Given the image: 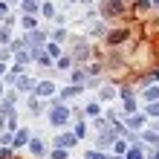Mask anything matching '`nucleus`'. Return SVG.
<instances>
[{
    "label": "nucleus",
    "instance_id": "f8f14e48",
    "mask_svg": "<svg viewBox=\"0 0 159 159\" xmlns=\"http://www.w3.org/2000/svg\"><path fill=\"white\" fill-rule=\"evenodd\" d=\"M81 81H84V72L75 70V72H72V84H81Z\"/></svg>",
    "mask_w": 159,
    "mask_h": 159
},
{
    "label": "nucleus",
    "instance_id": "393cba45",
    "mask_svg": "<svg viewBox=\"0 0 159 159\" xmlns=\"http://www.w3.org/2000/svg\"><path fill=\"white\" fill-rule=\"evenodd\" d=\"M151 3H159V0H151Z\"/></svg>",
    "mask_w": 159,
    "mask_h": 159
},
{
    "label": "nucleus",
    "instance_id": "ddd939ff",
    "mask_svg": "<svg viewBox=\"0 0 159 159\" xmlns=\"http://www.w3.org/2000/svg\"><path fill=\"white\" fill-rule=\"evenodd\" d=\"M87 113H90V116H98V104H96V101H93V104H87Z\"/></svg>",
    "mask_w": 159,
    "mask_h": 159
},
{
    "label": "nucleus",
    "instance_id": "a878e982",
    "mask_svg": "<svg viewBox=\"0 0 159 159\" xmlns=\"http://www.w3.org/2000/svg\"><path fill=\"white\" fill-rule=\"evenodd\" d=\"M110 159H119V156H110Z\"/></svg>",
    "mask_w": 159,
    "mask_h": 159
},
{
    "label": "nucleus",
    "instance_id": "aec40b11",
    "mask_svg": "<svg viewBox=\"0 0 159 159\" xmlns=\"http://www.w3.org/2000/svg\"><path fill=\"white\" fill-rule=\"evenodd\" d=\"M87 159H107V156H101L98 151H90V153H87Z\"/></svg>",
    "mask_w": 159,
    "mask_h": 159
},
{
    "label": "nucleus",
    "instance_id": "39448f33",
    "mask_svg": "<svg viewBox=\"0 0 159 159\" xmlns=\"http://www.w3.org/2000/svg\"><path fill=\"white\" fill-rule=\"evenodd\" d=\"M75 58H78V61H87V58H90V46L84 43V41L75 43Z\"/></svg>",
    "mask_w": 159,
    "mask_h": 159
},
{
    "label": "nucleus",
    "instance_id": "9d476101",
    "mask_svg": "<svg viewBox=\"0 0 159 159\" xmlns=\"http://www.w3.org/2000/svg\"><path fill=\"white\" fill-rule=\"evenodd\" d=\"M29 142V133H26V130H20V133L15 136V145H26Z\"/></svg>",
    "mask_w": 159,
    "mask_h": 159
},
{
    "label": "nucleus",
    "instance_id": "6ab92c4d",
    "mask_svg": "<svg viewBox=\"0 0 159 159\" xmlns=\"http://www.w3.org/2000/svg\"><path fill=\"white\" fill-rule=\"evenodd\" d=\"M127 159H142V151H127Z\"/></svg>",
    "mask_w": 159,
    "mask_h": 159
},
{
    "label": "nucleus",
    "instance_id": "0eeeda50",
    "mask_svg": "<svg viewBox=\"0 0 159 159\" xmlns=\"http://www.w3.org/2000/svg\"><path fill=\"white\" fill-rule=\"evenodd\" d=\"M98 96H101V101H110V98L116 96V90H113V87H101V90H98Z\"/></svg>",
    "mask_w": 159,
    "mask_h": 159
},
{
    "label": "nucleus",
    "instance_id": "b1692460",
    "mask_svg": "<svg viewBox=\"0 0 159 159\" xmlns=\"http://www.w3.org/2000/svg\"><path fill=\"white\" fill-rule=\"evenodd\" d=\"M0 96H3V87H0Z\"/></svg>",
    "mask_w": 159,
    "mask_h": 159
},
{
    "label": "nucleus",
    "instance_id": "4468645a",
    "mask_svg": "<svg viewBox=\"0 0 159 159\" xmlns=\"http://www.w3.org/2000/svg\"><path fill=\"white\" fill-rule=\"evenodd\" d=\"M43 15H46V17H52V15H55V9H52V3H43Z\"/></svg>",
    "mask_w": 159,
    "mask_h": 159
},
{
    "label": "nucleus",
    "instance_id": "6e6552de",
    "mask_svg": "<svg viewBox=\"0 0 159 159\" xmlns=\"http://www.w3.org/2000/svg\"><path fill=\"white\" fill-rule=\"evenodd\" d=\"M29 148H32V153H43V142H41V139H32V142H29Z\"/></svg>",
    "mask_w": 159,
    "mask_h": 159
},
{
    "label": "nucleus",
    "instance_id": "1a4fd4ad",
    "mask_svg": "<svg viewBox=\"0 0 159 159\" xmlns=\"http://www.w3.org/2000/svg\"><path fill=\"white\" fill-rule=\"evenodd\" d=\"M17 90H32V81L26 75H20V78H17Z\"/></svg>",
    "mask_w": 159,
    "mask_h": 159
},
{
    "label": "nucleus",
    "instance_id": "a211bd4d",
    "mask_svg": "<svg viewBox=\"0 0 159 159\" xmlns=\"http://www.w3.org/2000/svg\"><path fill=\"white\" fill-rule=\"evenodd\" d=\"M116 153H127V145L125 142H116Z\"/></svg>",
    "mask_w": 159,
    "mask_h": 159
},
{
    "label": "nucleus",
    "instance_id": "f03ea898",
    "mask_svg": "<svg viewBox=\"0 0 159 159\" xmlns=\"http://www.w3.org/2000/svg\"><path fill=\"white\" fill-rule=\"evenodd\" d=\"M121 9H125V0H107V3L101 6V15L104 17H116V15H121Z\"/></svg>",
    "mask_w": 159,
    "mask_h": 159
},
{
    "label": "nucleus",
    "instance_id": "dca6fc26",
    "mask_svg": "<svg viewBox=\"0 0 159 159\" xmlns=\"http://www.w3.org/2000/svg\"><path fill=\"white\" fill-rule=\"evenodd\" d=\"M23 26L26 29H35V17H23Z\"/></svg>",
    "mask_w": 159,
    "mask_h": 159
},
{
    "label": "nucleus",
    "instance_id": "5701e85b",
    "mask_svg": "<svg viewBox=\"0 0 159 159\" xmlns=\"http://www.w3.org/2000/svg\"><path fill=\"white\" fill-rule=\"evenodd\" d=\"M0 75H3V64H0Z\"/></svg>",
    "mask_w": 159,
    "mask_h": 159
},
{
    "label": "nucleus",
    "instance_id": "7ed1b4c3",
    "mask_svg": "<svg viewBox=\"0 0 159 159\" xmlns=\"http://www.w3.org/2000/svg\"><path fill=\"white\" fill-rule=\"evenodd\" d=\"M121 41H127V29H116V32L107 35V43H110V46H119Z\"/></svg>",
    "mask_w": 159,
    "mask_h": 159
},
{
    "label": "nucleus",
    "instance_id": "412c9836",
    "mask_svg": "<svg viewBox=\"0 0 159 159\" xmlns=\"http://www.w3.org/2000/svg\"><path fill=\"white\" fill-rule=\"evenodd\" d=\"M148 113H151V116H159V104H151V107H148Z\"/></svg>",
    "mask_w": 159,
    "mask_h": 159
},
{
    "label": "nucleus",
    "instance_id": "9b49d317",
    "mask_svg": "<svg viewBox=\"0 0 159 159\" xmlns=\"http://www.w3.org/2000/svg\"><path fill=\"white\" fill-rule=\"evenodd\" d=\"M23 9H26V12H35V9H38V3H35V0H23Z\"/></svg>",
    "mask_w": 159,
    "mask_h": 159
},
{
    "label": "nucleus",
    "instance_id": "4be33fe9",
    "mask_svg": "<svg viewBox=\"0 0 159 159\" xmlns=\"http://www.w3.org/2000/svg\"><path fill=\"white\" fill-rule=\"evenodd\" d=\"M64 156H67V153H64V148H61V151H52V159H64Z\"/></svg>",
    "mask_w": 159,
    "mask_h": 159
},
{
    "label": "nucleus",
    "instance_id": "f257e3e1",
    "mask_svg": "<svg viewBox=\"0 0 159 159\" xmlns=\"http://www.w3.org/2000/svg\"><path fill=\"white\" fill-rule=\"evenodd\" d=\"M67 119H70V110L64 107V104H55V107H52V113H49V121H52L55 127L67 125Z\"/></svg>",
    "mask_w": 159,
    "mask_h": 159
},
{
    "label": "nucleus",
    "instance_id": "2eb2a0df",
    "mask_svg": "<svg viewBox=\"0 0 159 159\" xmlns=\"http://www.w3.org/2000/svg\"><path fill=\"white\" fill-rule=\"evenodd\" d=\"M156 96H159V90H156V87H151V90H148V93H145V98H151V101H153Z\"/></svg>",
    "mask_w": 159,
    "mask_h": 159
},
{
    "label": "nucleus",
    "instance_id": "423d86ee",
    "mask_svg": "<svg viewBox=\"0 0 159 159\" xmlns=\"http://www.w3.org/2000/svg\"><path fill=\"white\" fill-rule=\"evenodd\" d=\"M75 142H78V136H75V133H72V136H61V139H58V145H61V148H72Z\"/></svg>",
    "mask_w": 159,
    "mask_h": 159
},
{
    "label": "nucleus",
    "instance_id": "f3484780",
    "mask_svg": "<svg viewBox=\"0 0 159 159\" xmlns=\"http://www.w3.org/2000/svg\"><path fill=\"white\" fill-rule=\"evenodd\" d=\"M130 127H142V116H133V119H130Z\"/></svg>",
    "mask_w": 159,
    "mask_h": 159
},
{
    "label": "nucleus",
    "instance_id": "20e7f679",
    "mask_svg": "<svg viewBox=\"0 0 159 159\" xmlns=\"http://www.w3.org/2000/svg\"><path fill=\"white\" fill-rule=\"evenodd\" d=\"M35 93H38V96H52V93H55V84L52 81H41L38 87H35Z\"/></svg>",
    "mask_w": 159,
    "mask_h": 159
}]
</instances>
